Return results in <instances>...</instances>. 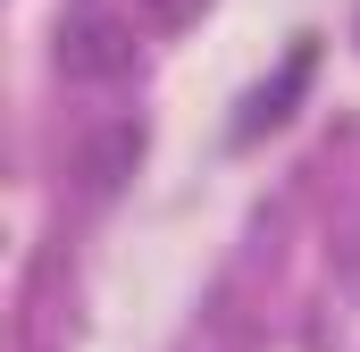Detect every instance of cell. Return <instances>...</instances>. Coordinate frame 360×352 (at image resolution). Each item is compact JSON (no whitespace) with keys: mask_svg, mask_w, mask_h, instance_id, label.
Wrapping results in <instances>:
<instances>
[{"mask_svg":"<svg viewBox=\"0 0 360 352\" xmlns=\"http://www.w3.org/2000/svg\"><path fill=\"white\" fill-rule=\"evenodd\" d=\"M134 160H143V126H109V134L84 151V184H92V193H109Z\"/></svg>","mask_w":360,"mask_h":352,"instance_id":"obj_2","label":"cell"},{"mask_svg":"<svg viewBox=\"0 0 360 352\" xmlns=\"http://www.w3.org/2000/svg\"><path fill=\"white\" fill-rule=\"evenodd\" d=\"M193 8H201V0H151V25H184Z\"/></svg>","mask_w":360,"mask_h":352,"instance_id":"obj_3","label":"cell"},{"mask_svg":"<svg viewBox=\"0 0 360 352\" xmlns=\"http://www.w3.org/2000/svg\"><path fill=\"white\" fill-rule=\"evenodd\" d=\"M59 76H76V84L134 76V17H117L109 0H68V17H59Z\"/></svg>","mask_w":360,"mask_h":352,"instance_id":"obj_1","label":"cell"}]
</instances>
